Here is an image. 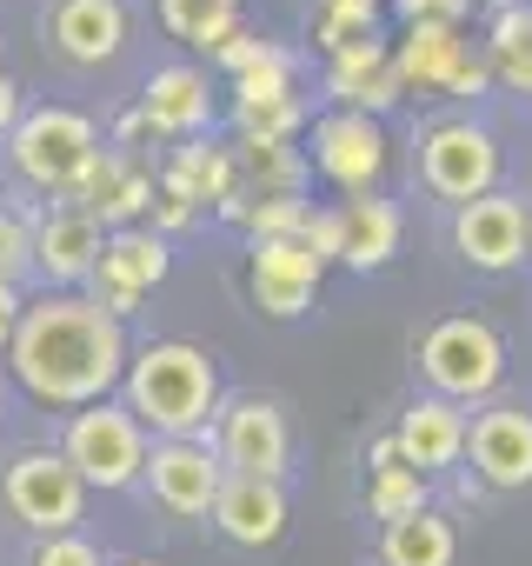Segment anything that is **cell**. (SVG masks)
Segmentation results:
<instances>
[{"mask_svg":"<svg viewBox=\"0 0 532 566\" xmlns=\"http://www.w3.org/2000/svg\"><path fill=\"white\" fill-rule=\"evenodd\" d=\"M127 327L100 314L87 294H41L21 307V327L8 340V374L41 407H94L127 374Z\"/></svg>","mask_w":532,"mask_h":566,"instance_id":"1","label":"cell"},{"mask_svg":"<svg viewBox=\"0 0 532 566\" xmlns=\"http://www.w3.org/2000/svg\"><path fill=\"white\" fill-rule=\"evenodd\" d=\"M120 387H127V413L140 427H153L160 440H200L220 407V374L187 340H153V347L127 354Z\"/></svg>","mask_w":532,"mask_h":566,"instance_id":"2","label":"cell"},{"mask_svg":"<svg viewBox=\"0 0 532 566\" xmlns=\"http://www.w3.org/2000/svg\"><path fill=\"white\" fill-rule=\"evenodd\" d=\"M8 154H14V174L54 200L74 193V180L87 174V160L100 154V134L81 107H28L21 127L8 134Z\"/></svg>","mask_w":532,"mask_h":566,"instance_id":"3","label":"cell"},{"mask_svg":"<svg viewBox=\"0 0 532 566\" xmlns=\"http://www.w3.org/2000/svg\"><path fill=\"white\" fill-rule=\"evenodd\" d=\"M61 453H67V467L81 473L87 493H94V486H100V493H120V486H134L140 467H147V427H140L120 400H94V407H81V413L67 420Z\"/></svg>","mask_w":532,"mask_h":566,"instance_id":"4","label":"cell"},{"mask_svg":"<svg viewBox=\"0 0 532 566\" xmlns=\"http://www.w3.org/2000/svg\"><path fill=\"white\" fill-rule=\"evenodd\" d=\"M0 500H8V513H14L34 539L74 533L81 513H87V486H81V473L67 467L61 447H28V453H14L8 473H0Z\"/></svg>","mask_w":532,"mask_h":566,"instance_id":"5","label":"cell"},{"mask_svg":"<svg viewBox=\"0 0 532 566\" xmlns=\"http://www.w3.org/2000/svg\"><path fill=\"white\" fill-rule=\"evenodd\" d=\"M160 280H167V240L147 233V227H114L107 247H100V260H94V273H87V301L127 327V314L140 307V294L160 287Z\"/></svg>","mask_w":532,"mask_h":566,"instance_id":"6","label":"cell"},{"mask_svg":"<svg viewBox=\"0 0 532 566\" xmlns=\"http://www.w3.org/2000/svg\"><path fill=\"white\" fill-rule=\"evenodd\" d=\"M28 227H34V273L47 280V287H54V294L87 287V273H94V260H100V247H107V227H100L94 213L67 207V200L28 213Z\"/></svg>","mask_w":532,"mask_h":566,"instance_id":"7","label":"cell"},{"mask_svg":"<svg viewBox=\"0 0 532 566\" xmlns=\"http://www.w3.org/2000/svg\"><path fill=\"white\" fill-rule=\"evenodd\" d=\"M220 467L226 473H246V480H280L287 473V453H294V433H287V413L274 400H233L220 413V440H213Z\"/></svg>","mask_w":532,"mask_h":566,"instance_id":"8","label":"cell"},{"mask_svg":"<svg viewBox=\"0 0 532 566\" xmlns=\"http://www.w3.org/2000/svg\"><path fill=\"white\" fill-rule=\"evenodd\" d=\"M419 360H426L433 387H446V394H459V400L492 394V387H499V367H506L492 327H479V321H446V327H433L426 347H419Z\"/></svg>","mask_w":532,"mask_h":566,"instance_id":"9","label":"cell"},{"mask_svg":"<svg viewBox=\"0 0 532 566\" xmlns=\"http://www.w3.org/2000/svg\"><path fill=\"white\" fill-rule=\"evenodd\" d=\"M140 473H147V486L167 513H213V493L226 480L213 440H160V447H147Z\"/></svg>","mask_w":532,"mask_h":566,"instance_id":"10","label":"cell"},{"mask_svg":"<svg viewBox=\"0 0 532 566\" xmlns=\"http://www.w3.org/2000/svg\"><path fill=\"white\" fill-rule=\"evenodd\" d=\"M327 260H313L294 233L287 240H253V307H266L274 321H294L313 307Z\"/></svg>","mask_w":532,"mask_h":566,"instance_id":"11","label":"cell"},{"mask_svg":"<svg viewBox=\"0 0 532 566\" xmlns=\"http://www.w3.org/2000/svg\"><path fill=\"white\" fill-rule=\"evenodd\" d=\"M67 207L94 213L100 227H134V220L153 207V174H147L140 160H127V154H107V147H100V154L87 160V174L74 180Z\"/></svg>","mask_w":532,"mask_h":566,"instance_id":"12","label":"cell"},{"mask_svg":"<svg viewBox=\"0 0 532 566\" xmlns=\"http://www.w3.org/2000/svg\"><path fill=\"white\" fill-rule=\"evenodd\" d=\"M213 526H220L233 546H274V539L287 533V493H280V480L226 473L220 493H213Z\"/></svg>","mask_w":532,"mask_h":566,"instance_id":"13","label":"cell"},{"mask_svg":"<svg viewBox=\"0 0 532 566\" xmlns=\"http://www.w3.org/2000/svg\"><path fill=\"white\" fill-rule=\"evenodd\" d=\"M492 174H499L492 134H479V127H466V120L433 127V140H426V180H433L439 193H453V200H479V193L492 187Z\"/></svg>","mask_w":532,"mask_h":566,"instance_id":"14","label":"cell"},{"mask_svg":"<svg viewBox=\"0 0 532 566\" xmlns=\"http://www.w3.org/2000/svg\"><path fill=\"white\" fill-rule=\"evenodd\" d=\"M47 34L74 67H100L127 48V8L120 0H54Z\"/></svg>","mask_w":532,"mask_h":566,"instance_id":"15","label":"cell"},{"mask_svg":"<svg viewBox=\"0 0 532 566\" xmlns=\"http://www.w3.org/2000/svg\"><path fill=\"white\" fill-rule=\"evenodd\" d=\"M313 160H320L327 180L366 193L380 180V167H386V140H380V127L366 114H333V120L313 127Z\"/></svg>","mask_w":532,"mask_h":566,"instance_id":"16","label":"cell"},{"mask_svg":"<svg viewBox=\"0 0 532 566\" xmlns=\"http://www.w3.org/2000/svg\"><path fill=\"white\" fill-rule=\"evenodd\" d=\"M140 120H147V134H173V140L200 134V127L213 120L206 74H200V67H160V74L147 81V94H140Z\"/></svg>","mask_w":532,"mask_h":566,"instance_id":"17","label":"cell"},{"mask_svg":"<svg viewBox=\"0 0 532 566\" xmlns=\"http://www.w3.org/2000/svg\"><path fill=\"white\" fill-rule=\"evenodd\" d=\"M519 247H525V213H519V200H499V193L466 200V213H459V253H466L472 266H512Z\"/></svg>","mask_w":532,"mask_h":566,"instance_id":"18","label":"cell"},{"mask_svg":"<svg viewBox=\"0 0 532 566\" xmlns=\"http://www.w3.org/2000/svg\"><path fill=\"white\" fill-rule=\"evenodd\" d=\"M472 460L492 486H525L532 480V413L519 407H492L472 427Z\"/></svg>","mask_w":532,"mask_h":566,"instance_id":"19","label":"cell"},{"mask_svg":"<svg viewBox=\"0 0 532 566\" xmlns=\"http://www.w3.org/2000/svg\"><path fill=\"white\" fill-rule=\"evenodd\" d=\"M393 447H400V460H406L413 473H419V467H453L459 447H466V420H459L446 400H419V407H406Z\"/></svg>","mask_w":532,"mask_h":566,"instance_id":"20","label":"cell"},{"mask_svg":"<svg viewBox=\"0 0 532 566\" xmlns=\"http://www.w3.org/2000/svg\"><path fill=\"white\" fill-rule=\"evenodd\" d=\"M459 67H466L459 61V28H439V21H413L400 54H393L400 87H453Z\"/></svg>","mask_w":532,"mask_h":566,"instance_id":"21","label":"cell"},{"mask_svg":"<svg viewBox=\"0 0 532 566\" xmlns=\"http://www.w3.org/2000/svg\"><path fill=\"white\" fill-rule=\"evenodd\" d=\"M160 193L167 200H187V207H200V200H233L240 193V174H233V154L226 147H180L173 160H167V174H160Z\"/></svg>","mask_w":532,"mask_h":566,"instance_id":"22","label":"cell"},{"mask_svg":"<svg viewBox=\"0 0 532 566\" xmlns=\"http://www.w3.org/2000/svg\"><path fill=\"white\" fill-rule=\"evenodd\" d=\"M333 94L353 107V114H386L400 101V74H393V54L373 41V48H353L333 61Z\"/></svg>","mask_w":532,"mask_h":566,"instance_id":"23","label":"cell"},{"mask_svg":"<svg viewBox=\"0 0 532 566\" xmlns=\"http://www.w3.org/2000/svg\"><path fill=\"white\" fill-rule=\"evenodd\" d=\"M340 233H347V247H340L347 266H386L393 247H400V213L386 200H347L340 207Z\"/></svg>","mask_w":532,"mask_h":566,"instance_id":"24","label":"cell"},{"mask_svg":"<svg viewBox=\"0 0 532 566\" xmlns=\"http://www.w3.org/2000/svg\"><path fill=\"white\" fill-rule=\"evenodd\" d=\"M386 566H453V553H459V539H453V526L439 520V513H406V520H386Z\"/></svg>","mask_w":532,"mask_h":566,"instance_id":"25","label":"cell"},{"mask_svg":"<svg viewBox=\"0 0 532 566\" xmlns=\"http://www.w3.org/2000/svg\"><path fill=\"white\" fill-rule=\"evenodd\" d=\"M160 28L187 48H220L240 34V0H160Z\"/></svg>","mask_w":532,"mask_h":566,"instance_id":"26","label":"cell"},{"mask_svg":"<svg viewBox=\"0 0 532 566\" xmlns=\"http://www.w3.org/2000/svg\"><path fill=\"white\" fill-rule=\"evenodd\" d=\"M492 67L506 87L532 94V8H506L492 21Z\"/></svg>","mask_w":532,"mask_h":566,"instance_id":"27","label":"cell"},{"mask_svg":"<svg viewBox=\"0 0 532 566\" xmlns=\"http://www.w3.org/2000/svg\"><path fill=\"white\" fill-rule=\"evenodd\" d=\"M294 94V61L280 48H266L246 74H233V107H259V101H287Z\"/></svg>","mask_w":532,"mask_h":566,"instance_id":"28","label":"cell"},{"mask_svg":"<svg viewBox=\"0 0 532 566\" xmlns=\"http://www.w3.org/2000/svg\"><path fill=\"white\" fill-rule=\"evenodd\" d=\"M300 193H253L246 207H240V220H246V233L253 240H287V233H300Z\"/></svg>","mask_w":532,"mask_h":566,"instance_id":"29","label":"cell"},{"mask_svg":"<svg viewBox=\"0 0 532 566\" xmlns=\"http://www.w3.org/2000/svg\"><path fill=\"white\" fill-rule=\"evenodd\" d=\"M380 41V14L373 8H327L320 14V48L340 61V54H353V48H373Z\"/></svg>","mask_w":532,"mask_h":566,"instance_id":"30","label":"cell"},{"mask_svg":"<svg viewBox=\"0 0 532 566\" xmlns=\"http://www.w3.org/2000/svg\"><path fill=\"white\" fill-rule=\"evenodd\" d=\"M28 273H34V227L21 207H0V280L21 287Z\"/></svg>","mask_w":532,"mask_h":566,"instance_id":"31","label":"cell"},{"mask_svg":"<svg viewBox=\"0 0 532 566\" xmlns=\"http://www.w3.org/2000/svg\"><path fill=\"white\" fill-rule=\"evenodd\" d=\"M373 513H380V520H406V513H419V473H413L406 460L380 467V480H373Z\"/></svg>","mask_w":532,"mask_h":566,"instance_id":"32","label":"cell"},{"mask_svg":"<svg viewBox=\"0 0 532 566\" xmlns=\"http://www.w3.org/2000/svg\"><path fill=\"white\" fill-rule=\"evenodd\" d=\"M240 114V127H246V140H280L287 147V134L300 127V101L287 94V101H259V107H233Z\"/></svg>","mask_w":532,"mask_h":566,"instance_id":"33","label":"cell"},{"mask_svg":"<svg viewBox=\"0 0 532 566\" xmlns=\"http://www.w3.org/2000/svg\"><path fill=\"white\" fill-rule=\"evenodd\" d=\"M28 566H107V559L87 533H54V539H34Z\"/></svg>","mask_w":532,"mask_h":566,"instance_id":"34","label":"cell"},{"mask_svg":"<svg viewBox=\"0 0 532 566\" xmlns=\"http://www.w3.org/2000/svg\"><path fill=\"white\" fill-rule=\"evenodd\" d=\"M213 54H220V67H226V74H246V67L266 54V41H259V34H233V41H220Z\"/></svg>","mask_w":532,"mask_h":566,"instance_id":"35","label":"cell"},{"mask_svg":"<svg viewBox=\"0 0 532 566\" xmlns=\"http://www.w3.org/2000/svg\"><path fill=\"white\" fill-rule=\"evenodd\" d=\"M400 14H406V21H439V28H453V21L466 14V0H400Z\"/></svg>","mask_w":532,"mask_h":566,"instance_id":"36","label":"cell"},{"mask_svg":"<svg viewBox=\"0 0 532 566\" xmlns=\"http://www.w3.org/2000/svg\"><path fill=\"white\" fill-rule=\"evenodd\" d=\"M21 307H28V294L0 280V354H8V340H14V327H21Z\"/></svg>","mask_w":532,"mask_h":566,"instance_id":"37","label":"cell"},{"mask_svg":"<svg viewBox=\"0 0 532 566\" xmlns=\"http://www.w3.org/2000/svg\"><path fill=\"white\" fill-rule=\"evenodd\" d=\"M21 114H28V107H21V87H14L8 74H0V140H8V134L21 127Z\"/></svg>","mask_w":532,"mask_h":566,"instance_id":"38","label":"cell"},{"mask_svg":"<svg viewBox=\"0 0 532 566\" xmlns=\"http://www.w3.org/2000/svg\"><path fill=\"white\" fill-rule=\"evenodd\" d=\"M187 220H193V207H187V200H167V193H160V227H187Z\"/></svg>","mask_w":532,"mask_h":566,"instance_id":"39","label":"cell"},{"mask_svg":"<svg viewBox=\"0 0 532 566\" xmlns=\"http://www.w3.org/2000/svg\"><path fill=\"white\" fill-rule=\"evenodd\" d=\"M479 87H486V67H459L453 74V94H479Z\"/></svg>","mask_w":532,"mask_h":566,"instance_id":"40","label":"cell"},{"mask_svg":"<svg viewBox=\"0 0 532 566\" xmlns=\"http://www.w3.org/2000/svg\"><path fill=\"white\" fill-rule=\"evenodd\" d=\"M140 134H147V120H140V107H134V114H120V147H127V140H140Z\"/></svg>","mask_w":532,"mask_h":566,"instance_id":"41","label":"cell"},{"mask_svg":"<svg viewBox=\"0 0 532 566\" xmlns=\"http://www.w3.org/2000/svg\"><path fill=\"white\" fill-rule=\"evenodd\" d=\"M320 8H373L380 14V0H320Z\"/></svg>","mask_w":532,"mask_h":566,"instance_id":"42","label":"cell"},{"mask_svg":"<svg viewBox=\"0 0 532 566\" xmlns=\"http://www.w3.org/2000/svg\"><path fill=\"white\" fill-rule=\"evenodd\" d=\"M127 566H160V559H127Z\"/></svg>","mask_w":532,"mask_h":566,"instance_id":"43","label":"cell"},{"mask_svg":"<svg viewBox=\"0 0 532 566\" xmlns=\"http://www.w3.org/2000/svg\"><path fill=\"white\" fill-rule=\"evenodd\" d=\"M0 54H8V48H0ZM0 74H8V67H0Z\"/></svg>","mask_w":532,"mask_h":566,"instance_id":"44","label":"cell"}]
</instances>
